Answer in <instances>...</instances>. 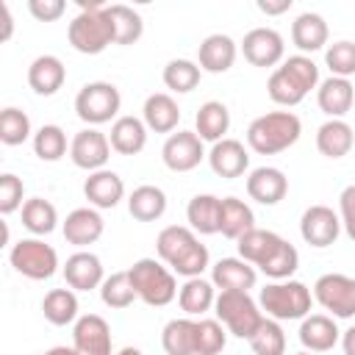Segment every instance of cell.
Masks as SVG:
<instances>
[{
    "mask_svg": "<svg viewBox=\"0 0 355 355\" xmlns=\"http://www.w3.org/2000/svg\"><path fill=\"white\" fill-rule=\"evenodd\" d=\"M155 252L158 258L180 277H202V272L208 269V247L200 244L197 233L191 227L183 225H166L158 239H155Z\"/></svg>",
    "mask_w": 355,
    "mask_h": 355,
    "instance_id": "cell-1",
    "label": "cell"
},
{
    "mask_svg": "<svg viewBox=\"0 0 355 355\" xmlns=\"http://www.w3.org/2000/svg\"><path fill=\"white\" fill-rule=\"evenodd\" d=\"M319 83H322L319 67L313 64V58L297 53V55L283 58V64L272 69L266 92H269L272 103L291 108V105H300L311 89H319Z\"/></svg>",
    "mask_w": 355,
    "mask_h": 355,
    "instance_id": "cell-2",
    "label": "cell"
},
{
    "mask_svg": "<svg viewBox=\"0 0 355 355\" xmlns=\"http://www.w3.org/2000/svg\"><path fill=\"white\" fill-rule=\"evenodd\" d=\"M80 14L69 22L67 39L72 50L83 55H100L108 44H114V22L108 17V3L103 0H80Z\"/></svg>",
    "mask_w": 355,
    "mask_h": 355,
    "instance_id": "cell-3",
    "label": "cell"
},
{
    "mask_svg": "<svg viewBox=\"0 0 355 355\" xmlns=\"http://www.w3.org/2000/svg\"><path fill=\"white\" fill-rule=\"evenodd\" d=\"M302 133V122L294 111H269L250 122L247 128V147L258 155H277L297 144Z\"/></svg>",
    "mask_w": 355,
    "mask_h": 355,
    "instance_id": "cell-4",
    "label": "cell"
},
{
    "mask_svg": "<svg viewBox=\"0 0 355 355\" xmlns=\"http://www.w3.org/2000/svg\"><path fill=\"white\" fill-rule=\"evenodd\" d=\"M313 294L300 280H272L258 291V305L275 322L305 319L311 313Z\"/></svg>",
    "mask_w": 355,
    "mask_h": 355,
    "instance_id": "cell-5",
    "label": "cell"
},
{
    "mask_svg": "<svg viewBox=\"0 0 355 355\" xmlns=\"http://www.w3.org/2000/svg\"><path fill=\"white\" fill-rule=\"evenodd\" d=\"M130 283H133V291L141 302L153 305V308H164L169 305L175 297H178V280H175V272L164 263V261H155V258H139L130 269Z\"/></svg>",
    "mask_w": 355,
    "mask_h": 355,
    "instance_id": "cell-6",
    "label": "cell"
},
{
    "mask_svg": "<svg viewBox=\"0 0 355 355\" xmlns=\"http://www.w3.org/2000/svg\"><path fill=\"white\" fill-rule=\"evenodd\" d=\"M214 313L230 336L247 338V341L263 322V311H261L258 300L250 297V291H219L216 302H214Z\"/></svg>",
    "mask_w": 355,
    "mask_h": 355,
    "instance_id": "cell-7",
    "label": "cell"
},
{
    "mask_svg": "<svg viewBox=\"0 0 355 355\" xmlns=\"http://www.w3.org/2000/svg\"><path fill=\"white\" fill-rule=\"evenodd\" d=\"M122 108V94L114 83L108 80H92V83H83L80 92L75 94V114L80 122H86L89 128H97V125H105L111 119H119Z\"/></svg>",
    "mask_w": 355,
    "mask_h": 355,
    "instance_id": "cell-8",
    "label": "cell"
},
{
    "mask_svg": "<svg viewBox=\"0 0 355 355\" xmlns=\"http://www.w3.org/2000/svg\"><path fill=\"white\" fill-rule=\"evenodd\" d=\"M8 261H11L14 272H19L28 280H47L58 272V252L50 244H44L39 236L19 239L11 247Z\"/></svg>",
    "mask_w": 355,
    "mask_h": 355,
    "instance_id": "cell-9",
    "label": "cell"
},
{
    "mask_svg": "<svg viewBox=\"0 0 355 355\" xmlns=\"http://www.w3.org/2000/svg\"><path fill=\"white\" fill-rule=\"evenodd\" d=\"M313 300L333 316V319H352L355 316V277L341 272H327L313 283Z\"/></svg>",
    "mask_w": 355,
    "mask_h": 355,
    "instance_id": "cell-10",
    "label": "cell"
},
{
    "mask_svg": "<svg viewBox=\"0 0 355 355\" xmlns=\"http://www.w3.org/2000/svg\"><path fill=\"white\" fill-rule=\"evenodd\" d=\"M69 158L78 169H86L89 175L97 169H105L111 158V141L97 128H83L69 141Z\"/></svg>",
    "mask_w": 355,
    "mask_h": 355,
    "instance_id": "cell-11",
    "label": "cell"
},
{
    "mask_svg": "<svg viewBox=\"0 0 355 355\" xmlns=\"http://www.w3.org/2000/svg\"><path fill=\"white\" fill-rule=\"evenodd\" d=\"M300 236L305 244L324 250L341 236V219L330 205H311L300 216Z\"/></svg>",
    "mask_w": 355,
    "mask_h": 355,
    "instance_id": "cell-12",
    "label": "cell"
},
{
    "mask_svg": "<svg viewBox=\"0 0 355 355\" xmlns=\"http://www.w3.org/2000/svg\"><path fill=\"white\" fill-rule=\"evenodd\" d=\"M161 158H164L166 169H172V172H191L208 155H205L202 139L194 130H178V133L166 136V141L161 147Z\"/></svg>",
    "mask_w": 355,
    "mask_h": 355,
    "instance_id": "cell-13",
    "label": "cell"
},
{
    "mask_svg": "<svg viewBox=\"0 0 355 355\" xmlns=\"http://www.w3.org/2000/svg\"><path fill=\"white\" fill-rule=\"evenodd\" d=\"M241 53L252 67H277L286 55V42L275 28H252L241 39Z\"/></svg>",
    "mask_w": 355,
    "mask_h": 355,
    "instance_id": "cell-14",
    "label": "cell"
},
{
    "mask_svg": "<svg viewBox=\"0 0 355 355\" xmlns=\"http://www.w3.org/2000/svg\"><path fill=\"white\" fill-rule=\"evenodd\" d=\"M72 347L78 355H114L111 327L100 313H83L78 316L72 327Z\"/></svg>",
    "mask_w": 355,
    "mask_h": 355,
    "instance_id": "cell-15",
    "label": "cell"
},
{
    "mask_svg": "<svg viewBox=\"0 0 355 355\" xmlns=\"http://www.w3.org/2000/svg\"><path fill=\"white\" fill-rule=\"evenodd\" d=\"M61 272H64V280L72 291H92V288H100L103 280H105L103 261L89 250L72 252Z\"/></svg>",
    "mask_w": 355,
    "mask_h": 355,
    "instance_id": "cell-16",
    "label": "cell"
},
{
    "mask_svg": "<svg viewBox=\"0 0 355 355\" xmlns=\"http://www.w3.org/2000/svg\"><path fill=\"white\" fill-rule=\"evenodd\" d=\"M236 55H239V44L227 33H211L197 47V64L202 72H211V75L227 72L236 64Z\"/></svg>",
    "mask_w": 355,
    "mask_h": 355,
    "instance_id": "cell-17",
    "label": "cell"
},
{
    "mask_svg": "<svg viewBox=\"0 0 355 355\" xmlns=\"http://www.w3.org/2000/svg\"><path fill=\"white\" fill-rule=\"evenodd\" d=\"M208 164H211L214 175H219L225 180H233V178H241L250 169V153L239 139H222V141L211 144Z\"/></svg>",
    "mask_w": 355,
    "mask_h": 355,
    "instance_id": "cell-18",
    "label": "cell"
},
{
    "mask_svg": "<svg viewBox=\"0 0 355 355\" xmlns=\"http://www.w3.org/2000/svg\"><path fill=\"white\" fill-rule=\"evenodd\" d=\"M247 194L261 205H277L288 194V178L277 166H258L247 175Z\"/></svg>",
    "mask_w": 355,
    "mask_h": 355,
    "instance_id": "cell-19",
    "label": "cell"
},
{
    "mask_svg": "<svg viewBox=\"0 0 355 355\" xmlns=\"http://www.w3.org/2000/svg\"><path fill=\"white\" fill-rule=\"evenodd\" d=\"M297 336H300V344L308 352H330L338 344L341 330H338L333 316H327V313H308L300 322Z\"/></svg>",
    "mask_w": 355,
    "mask_h": 355,
    "instance_id": "cell-20",
    "label": "cell"
},
{
    "mask_svg": "<svg viewBox=\"0 0 355 355\" xmlns=\"http://www.w3.org/2000/svg\"><path fill=\"white\" fill-rule=\"evenodd\" d=\"M83 197L89 200L92 208H116L119 200L125 197V183L114 169H97L83 180Z\"/></svg>",
    "mask_w": 355,
    "mask_h": 355,
    "instance_id": "cell-21",
    "label": "cell"
},
{
    "mask_svg": "<svg viewBox=\"0 0 355 355\" xmlns=\"http://www.w3.org/2000/svg\"><path fill=\"white\" fill-rule=\"evenodd\" d=\"M61 230H64V239H67L69 244H75V247H89V244H94V241L103 236L105 222H103V216H100L97 208L86 205V208L69 211L67 219L61 222Z\"/></svg>",
    "mask_w": 355,
    "mask_h": 355,
    "instance_id": "cell-22",
    "label": "cell"
},
{
    "mask_svg": "<svg viewBox=\"0 0 355 355\" xmlns=\"http://www.w3.org/2000/svg\"><path fill=\"white\" fill-rule=\"evenodd\" d=\"M211 283L219 291H250L258 283V272L244 258H219L211 266Z\"/></svg>",
    "mask_w": 355,
    "mask_h": 355,
    "instance_id": "cell-23",
    "label": "cell"
},
{
    "mask_svg": "<svg viewBox=\"0 0 355 355\" xmlns=\"http://www.w3.org/2000/svg\"><path fill=\"white\" fill-rule=\"evenodd\" d=\"M64 80H67V67L58 55L50 53L36 55L28 67V86L42 97H53L64 86Z\"/></svg>",
    "mask_w": 355,
    "mask_h": 355,
    "instance_id": "cell-24",
    "label": "cell"
},
{
    "mask_svg": "<svg viewBox=\"0 0 355 355\" xmlns=\"http://www.w3.org/2000/svg\"><path fill=\"white\" fill-rule=\"evenodd\" d=\"M316 103L330 119H341L355 103V86L347 78H324L316 89Z\"/></svg>",
    "mask_w": 355,
    "mask_h": 355,
    "instance_id": "cell-25",
    "label": "cell"
},
{
    "mask_svg": "<svg viewBox=\"0 0 355 355\" xmlns=\"http://www.w3.org/2000/svg\"><path fill=\"white\" fill-rule=\"evenodd\" d=\"M141 119L147 125V130H155V133H172L180 122V108H178V100L166 92H155L144 100L141 105Z\"/></svg>",
    "mask_w": 355,
    "mask_h": 355,
    "instance_id": "cell-26",
    "label": "cell"
},
{
    "mask_svg": "<svg viewBox=\"0 0 355 355\" xmlns=\"http://www.w3.org/2000/svg\"><path fill=\"white\" fill-rule=\"evenodd\" d=\"M327 36H330V28L324 22L322 14H313V11H302L294 22H291V42L294 47L305 55V53H316L327 44Z\"/></svg>",
    "mask_w": 355,
    "mask_h": 355,
    "instance_id": "cell-27",
    "label": "cell"
},
{
    "mask_svg": "<svg viewBox=\"0 0 355 355\" xmlns=\"http://www.w3.org/2000/svg\"><path fill=\"white\" fill-rule=\"evenodd\" d=\"M111 150L119 155H139L147 144V125L139 116H119L111 122V133H108Z\"/></svg>",
    "mask_w": 355,
    "mask_h": 355,
    "instance_id": "cell-28",
    "label": "cell"
},
{
    "mask_svg": "<svg viewBox=\"0 0 355 355\" xmlns=\"http://www.w3.org/2000/svg\"><path fill=\"white\" fill-rule=\"evenodd\" d=\"M355 144V130L344 119H327L316 130V150L324 158H344Z\"/></svg>",
    "mask_w": 355,
    "mask_h": 355,
    "instance_id": "cell-29",
    "label": "cell"
},
{
    "mask_svg": "<svg viewBox=\"0 0 355 355\" xmlns=\"http://www.w3.org/2000/svg\"><path fill=\"white\" fill-rule=\"evenodd\" d=\"M227 130H230V111H227V105L219 103V100L202 103L200 111H197V116H194V133H197L202 141L216 144V141L227 139V136H225Z\"/></svg>",
    "mask_w": 355,
    "mask_h": 355,
    "instance_id": "cell-30",
    "label": "cell"
},
{
    "mask_svg": "<svg viewBox=\"0 0 355 355\" xmlns=\"http://www.w3.org/2000/svg\"><path fill=\"white\" fill-rule=\"evenodd\" d=\"M161 347L166 355H197V319H169L161 330Z\"/></svg>",
    "mask_w": 355,
    "mask_h": 355,
    "instance_id": "cell-31",
    "label": "cell"
},
{
    "mask_svg": "<svg viewBox=\"0 0 355 355\" xmlns=\"http://www.w3.org/2000/svg\"><path fill=\"white\" fill-rule=\"evenodd\" d=\"M255 227V214L252 208L239 200V197H222V208H219V233L225 239L239 241L244 233H250Z\"/></svg>",
    "mask_w": 355,
    "mask_h": 355,
    "instance_id": "cell-32",
    "label": "cell"
},
{
    "mask_svg": "<svg viewBox=\"0 0 355 355\" xmlns=\"http://www.w3.org/2000/svg\"><path fill=\"white\" fill-rule=\"evenodd\" d=\"M219 208H222V197H216V194H194L189 200V205H186L189 227L194 233H202V236L219 233Z\"/></svg>",
    "mask_w": 355,
    "mask_h": 355,
    "instance_id": "cell-33",
    "label": "cell"
},
{
    "mask_svg": "<svg viewBox=\"0 0 355 355\" xmlns=\"http://www.w3.org/2000/svg\"><path fill=\"white\" fill-rule=\"evenodd\" d=\"M280 241H283V236H277V233H272V230H263V227H252L250 233H244V236L236 241L239 258H244L247 263H252L255 269H261V266L269 261V255L280 247Z\"/></svg>",
    "mask_w": 355,
    "mask_h": 355,
    "instance_id": "cell-34",
    "label": "cell"
},
{
    "mask_svg": "<svg viewBox=\"0 0 355 355\" xmlns=\"http://www.w3.org/2000/svg\"><path fill=\"white\" fill-rule=\"evenodd\" d=\"M216 302V286L205 277H189L178 291V305L186 316H202Z\"/></svg>",
    "mask_w": 355,
    "mask_h": 355,
    "instance_id": "cell-35",
    "label": "cell"
},
{
    "mask_svg": "<svg viewBox=\"0 0 355 355\" xmlns=\"http://www.w3.org/2000/svg\"><path fill=\"white\" fill-rule=\"evenodd\" d=\"M128 211L136 222H155L164 216L166 211V194L164 189L153 186V183H144V186H136L128 197Z\"/></svg>",
    "mask_w": 355,
    "mask_h": 355,
    "instance_id": "cell-36",
    "label": "cell"
},
{
    "mask_svg": "<svg viewBox=\"0 0 355 355\" xmlns=\"http://www.w3.org/2000/svg\"><path fill=\"white\" fill-rule=\"evenodd\" d=\"M42 313L55 327L78 322V297H75V291L72 288H50L42 300Z\"/></svg>",
    "mask_w": 355,
    "mask_h": 355,
    "instance_id": "cell-37",
    "label": "cell"
},
{
    "mask_svg": "<svg viewBox=\"0 0 355 355\" xmlns=\"http://www.w3.org/2000/svg\"><path fill=\"white\" fill-rule=\"evenodd\" d=\"M108 17L114 22V44L128 47V44H133V42L141 39L144 19H141V14L136 8L125 6V3H111L108 6Z\"/></svg>",
    "mask_w": 355,
    "mask_h": 355,
    "instance_id": "cell-38",
    "label": "cell"
},
{
    "mask_svg": "<svg viewBox=\"0 0 355 355\" xmlns=\"http://www.w3.org/2000/svg\"><path fill=\"white\" fill-rule=\"evenodd\" d=\"M19 211H22V225H25V230H31L33 236H47V233H53L55 225H58V211H55V205H53L50 200H44V197H31V200H25V205H22Z\"/></svg>",
    "mask_w": 355,
    "mask_h": 355,
    "instance_id": "cell-39",
    "label": "cell"
},
{
    "mask_svg": "<svg viewBox=\"0 0 355 355\" xmlns=\"http://www.w3.org/2000/svg\"><path fill=\"white\" fill-rule=\"evenodd\" d=\"M161 78H164V86H166L169 92H175V94H189V92L197 89V83H200V78H202V69H200L197 61L172 58V61H166Z\"/></svg>",
    "mask_w": 355,
    "mask_h": 355,
    "instance_id": "cell-40",
    "label": "cell"
},
{
    "mask_svg": "<svg viewBox=\"0 0 355 355\" xmlns=\"http://www.w3.org/2000/svg\"><path fill=\"white\" fill-rule=\"evenodd\" d=\"M69 144H67V133L61 125H42L36 133H33V153L36 158L53 164V161H61L67 155Z\"/></svg>",
    "mask_w": 355,
    "mask_h": 355,
    "instance_id": "cell-41",
    "label": "cell"
},
{
    "mask_svg": "<svg viewBox=\"0 0 355 355\" xmlns=\"http://www.w3.org/2000/svg\"><path fill=\"white\" fill-rule=\"evenodd\" d=\"M100 300H103L108 308H116V311L130 308L133 300H139L136 291H133L130 275H128V272H114V275H108V277L103 280V286H100Z\"/></svg>",
    "mask_w": 355,
    "mask_h": 355,
    "instance_id": "cell-42",
    "label": "cell"
},
{
    "mask_svg": "<svg viewBox=\"0 0 355 355\" xmlns=\"http://www.w3.org/2000/svg\"><path fill=\"white\" fill-rule=\"evenodd\" d=\"M250 347L255 355H286V333H283L280 322L263 316V322L258 324V330L250 338Z\"/></svg>",
    "mask_w": 355,
    "mask_h": 355,
    "instance_id": "cell-43",
    "label": "cell"
},
{
    "mask_svg": "<svg viewBox=\"0 0 355 355\" xmlns=\"http://www.w3.org/2000/svg\"><path fill=\"white\" fill-rule=\"evenodd\" d=\"M31 133H33V130H31V116H28L22 108L8 105V108L0 111V141H3V144L17 147V144L28 141Z\"/></svg>",
    "mask_w": 355,
    "mask_h": 355,
    "instance_id": "cell-44",
    "label": "cell"
},
{
    "mask_svg": "<svg viewBox=\"0 0 355 355\" xmlns=\"http://www.w3.org/2000/svg\"><path fill=\"white\" fill-rule=\"evenodd\" d=\"M300 266V252L291 241H280V247L269 255V261L261 266V272L269 277V280H291V275L297 272Z\"/></svg>",
    "mask_w": 355,
    "mask_h": 355,
    "instance_id": "cell-45",
    "label": "cell"
},
{
    "mask_svg": "<svg viewBox=\"0 0 355 355\" xmlns=\"http://www.w3.org/2000/svg\"><path fill=\"white\" fill-rule=\"evenodd\" d=\"M324 64H327L333 78H347L349 80V75H355V42H349V39L333 42L324 50Z\"/></svg>",
    "mask_w": 355,
    "mask_h": 355,
    "instance_id": "cell-46",
    "label": "cell"
},
{
    "mask_svg": "<svg viewBox=\"0 0 355 355\" xmlns=\"http://www.w3.org/2000/svg\"><path fill=\"white\" fill-rule=\"evenodd\" d=\"M227 344V330L219 319H197V355H219Z\"/></svg>",
    "mask_w": 355,
    "mask_h": 355,
    "instance_id": "cell-47",
    "label": "cell"
},
{
    "mask_svg": "<svg viewBox=\"0 0 355 355\" xmlns=\"http://www.w3.org/2000/svg\"><path fill=\"white\" fill-rule=\"evenodd\" d=\"M22 197H25V183H22L17 175L3 172V175H0V214L8 216V214H14L17 208H22V205H25Z\"/></svg>",
    "mask_w": 355,
    "mask_h": 355,
    "instance_id": "cell-48",
    "label": "cell"
},
{
    "mask_svg": "<svg viewBox=\"0 0 355 355\" xmlns=\"http://www.w3.org/2000/svg\"><path fill=\"white\" fill-rule=\"evenodd\" d=\"M338 219H341L344 233L355 241V183H349L338 194Z\"/></svg>",
    "mask_w": 355,
    "mask_h": 355,
    "instance_id": "cell-49",
    "label": "cell"
},
{
    "mask_svg": "<svg viewBox=\"0 0 355 355\" xmlns=\"http://www.w3.org/2000/svg\"><path fill=\"white\" fill-rule=\"evenodd\" d=\"M28 11L39 22H55L67 11V3L64 0H28Z\"/></svg>",
    "mask_w": 355,
    "mask_h": 355,
    "instance_id": "cell-50",
    "label": "cell"
},
{
    "mask_svg": "<svg viewBox=\"0 0 355 355\" xmlns=\"http://www.w3.org/2000/svg\"><path fill=\"white\" fill-rule=\"evenodd\" d=\"M258 11H263L266 17H277V14H286L291 8V0H258L255 3Z\"/></svg>",
    "mask_w": 355,
    "mask_h": 355,
    "instance_id": "cell-51",
    "label": "cell"
},
{
    "mask_svg": "<svg viewBox=\"0 0 355 355\" xmlns=\"http://www.w3.org/2000/svg\"><path fill=\"white\" fill-rule=\"evenodd\" d=\"M341 349L344 355H355V324L341 333Z\"/></svg>",
    "mask_w": 355,
    "mask_h": 355,
    "instance_id": "cell-52",
    "label": "cell"
},
{
    "mask_svg": "<svg viewBox=\"0 0 355 355\" xmlns=\"http://www.w3.org/2000/svg\"><path fill=\"white\" fill-rule=\"evenodd\" d=\"M0 11H3V42H8L11 39V31H14V17H11V11H8L6 3L0 6Z\"/></svg>",
    "mask_w": 355,
    "mask_h": 355,
    "instance_id": "cell-53",
    "label": "cell"
},
{
    "mask_svg": "<svg viewBox=\"0 0 355 355\" xmlns=\"http://www.w3.org/2000/svg\"><path fill=\"white\" fill-rule=\"evenodd\" d=\"M42 355H78V349H75V347H64V344H61V347H50V349H44Z\"/></svg>",
    "mask_w": 355,
    "mask_h": 355,
    "instance_id": "cell-54",
    "label": "cell"
},
{
    "mask_svg": "<svg viewBox=\"0 0 355 355\" xmlns=\"http://www.w3.org/2000/svg\"><path fill=\"white\" fill-rule=\"evenodd\" d=\"M116 355H141V349L139 347H122Z\"/></svg>",
    "mask_w": 355,
    "mask_h": 355,
    "instance_id": "cell-55",
    "label": "cell"
},
{
    "mask_svg": "<svg viewBox=\"0 0 355 355\" xmlns=\"http://www.w3.org/2000/svg\"><path fill=\"white\" fill-rule=\"evenodd\" d=\"M294 355H316V352H308V349H302V352H294Z\"/></svg>",
    "mask_w": 355,
    "mask_h": 355,
    "instance_id": "cell-56",
    "label": "cell"
}]
</instances>
